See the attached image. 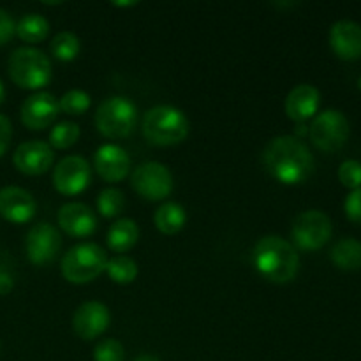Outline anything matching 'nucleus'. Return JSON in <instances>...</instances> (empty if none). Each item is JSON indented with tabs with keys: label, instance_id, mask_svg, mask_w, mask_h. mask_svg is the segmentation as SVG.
<instances>
[{
	"label": "nucleus",
	"instance_id": "b1692460",
	"mask_svg": "<svg viewBox=\"0 0 361 361\" xmlns=\"http://www.w3.org/2000/svg\"><path fill=\"white\" fill-rule=\"evenodd\" d=\"M106 271L115 284L126 286L137 277V263L126 254H116L108 259Z\"/></svg>",
	"mask_w": 361,
	"mask_h": 361
},
{
	"label": "nucleus",
	"instance_id": "9d476101",
	"mask_svg": "<svg viewBox=\"0 0 361 361\" xmlns=\"http://www.w3.org/2000/svg\"><path fill=\"white\" fill-rule=\"evenodd\" d=\"M60 249H62V235L55 226L48 222H39L27 233L25 250L32 264H37V267L49 264L59 256Z\"/></svg>",
	"mask_w": 361,
	"mask_h": 361
},
{
	"label": "nucleus",
	"instance_id": "f704fd0d",
	"mask_svg": "<svg viewBox=\"0 0 361 361\" xmlns=\"http://www.w3.org/2000/svg\"><path fill=\"white\" fill-rule=\"evenodd\" d=\"M134 361H161L157 358V356H152V355H141V356H137L136 360Z\"/></svg>",
	"mask_w": 361,
	"mask_h": 361
},
{
	"label": "nucleus",
	"instance_id": "f257e3e1",
	"mask_svg": "<svg viewBox=\"0 0 361 361\" xmlns=\"http://www.w3.org/2000/svg\"><path fill=\"white\" fill-rule=\"evenodd\" d=\"M263 164L277 182L300 185L314 173V157L296 136H277L264 147Z\"/></svg>",
	"mask_w": 361,
	"mask_h": 361
},
{
	"label": "nucleus",
	"instance_id": "f03ea898",
	"mask_svg": "<svg viewBox=\"0 0 361 361\" xmlns=\"http://www.w3.org/2000/svg\"><path fill=\"white\" fill-rule=\"evenodd\" d=\"M254 268L261 277L274 284H288L300 270V256L293 243L281 236H263L254 245Z\"/></svg>",
	"mask_w": 361,
	"mask_h": 361
},
{
	"label": "nucleus",
	"instance_id": "a878e982",
	"mask_svg": "<svg viewBox=\"0 0 361 361\" xmlns=\"http://www.w3.org/2000/svg\"><path fill=\"white\" fill-rule=\"evenodd\" d=\"M80 136L81 129L78 123L60 122L56 126H53L51 133H49V147L56 148V150H67V148L76 145Z\"/></svg>",
	"mask_w": 361,
	"mask_h": 361
},
{
	"label": "nucleus",
	"instance_id": "39448f33",
	"mask_svg": "<svg viewBox=\"0 0 361 361\" xmlns=\"http://www.w3.org/2000/svg\"><path fill=\"white\" fill-rule=\"evenodd\" d=\"M108 254L101 245L92 242L78 243L67 250L60 263L62 277L71 284H87L106 271Z\"/></svg>",
	"mask_w": 361,
	"mask_h": 361
},
{
	"label": "nucleus",
	"instance_id": "0eeeda50",
	"mask_svg": "<svg viewBox=\"0 0 361 361\" xmlns=\"http://www.w3.org/2000/svg\"><path fill=\"white\" fill-rule=\"evenodd\" d=\"M349 134H351L349 120L338 109H326L319 113L309 127L310 141L314 147L323 152L341 150L349 140Z\"/></svg>",
	"mask_w": 361,
	"mask_h": 361
},
{
	"label": "nucleus",
	"instance_id": "5701e85b",
	"mask_svg": "<svg viewBox=\"0 0 361 361\" xmlns=\"http://www.w3.org/2000/svg\"><path fill=\"white\" fill-rule=\"evenodd\" d=\"M16 34L21 41L28 42V44H35L48 37L49 34V23L44 16L35 13H28L20 18L16 23Z\"/></svg>",
	"mask_w": 361,
	"mask_h": 361
},
{
	"label": "nucleus",
	"instance_id": "2f4dec72",
	"mask_svg": "<svg viewBox=\"0 0 361 361\" xmlns=\"http://www.w3.org/2000/svg\"><path fill=\"white\" fill-rule=\"evenodd\" d=\"M16 34V23L7 11L0 9V46L7 44Z\"/></svg>",
	"mask_w": 361,
	"mask_h": 361
},
{
	"label": "nucleus",
	"instance_id": "bb28decb",
	"mask_svg": "<svg viewBox=\"0 0 361 361\" xmlns=\"http://www.w3.org/2000/svg\"><path fill=\"white\" fill-rule=\"evenodd\" d=\"M126 208V196L122 190L115 189V187H108L102 190L97 197V212L104 219H115Z\"/></svg>",
	"mask_w": 361,
	"mask_h": 361
},
{
	"label": "nucleus",
	"instance_id": "6e6552de",
	"mask_svg": "<svg viewBox=\"0 0 361 361\" xmlns=\"http://www.w3.org/2000/svg\"><path fill=\"white\" fill-rule=\"evenodd\" d=\"M134 192L148 201H162L173 192V175L161 162H143L130 175Z\"/></svg>",
	"mask_w": 361,
	"mask_h": 361
},
{
	"label": "nucleus",
	"instance_id": "4be33fe9",
	"mask_svg": "<svg viewBox=\"0 0 361 361\" xmlns=\"http://www.w3.org/2000/svg\"><path fill=\"white\" fill-rule=\"evenodd\" d=\"M331 261L344 271H356L361 268V242L355 238H344L331 249Z\"/></svg>",
	"mask_w": 361,
	"mask_h": 361
},
{
	"label": "nucleus",
	"instance_id": "dca6fc26",
	"mask_svg": "<svg viewBox=\"0 0 361 361\" xmlns=\"http://www.w3.org/2000/svg\"><path fill=\"white\" fill-rule=\"evenodd\" d=\"M95 173L109 183L122 182L130 169V157L118 145H102L94 155Z\"/></svg>",
	"mask_w": 361,
	"mask_h": 361
},
{
	"label": "nucleus",
	"instance_id": "4468645a",
	"mask_svg": "<svg viewBox=\"0 0 361 361\" xmlns=\"http://www.w3.org/2000/svg\"><path fill=\"white\" fill-rule=\"evenodd\" d=\"M59 101L48 92H37L21 104V122L30 130H42L51 126L59 116Z\"/></svg>",
	"mask_w": 361,
	"mask_h": 361
},
{
	"label": "nucleus",
	"instance_id": "aec40b11",
	"mask_svg": "<svg viewBox=\"0 0 361 361\" xmlns=\"http://www.w3.org/2000/svg\"><path fill=\"white\" fill-rule=\"evenodd\" d=\"M140 240V228L133 219H118L108 229V247L116 254H126Z\"/></svg>",
	"mask_w": 361,
	"mask_h": 361
},
{
	"label": "nucleus",
	"instance_id": "f3484780",
	"mask_svg": "<svg viewBox=\"0 0 361 361\" xmlns=\"http://www.w3.org/2000/svg\"><path fill=\"white\" fill-rule=\"evenodd\" d=\"M59 226L74 238H87L97 229V217L85 203H67L59 210Z\"/></svg>",
	"mask_w": 361,
	"mask_h": 361
},
{
	"label": "nucleus",
	"instance_id": "2eb2a0df",
	"mask_svg": "<svg viewBox=\"0 0 361 361\" xmlns=\"http://www.w3.org/2000/svg\"><path fill=\"white\" fill-rule=\"evenodd\" d=\"M37 212L35 197L21 187H4L0 190V215L13 224L32 221Z\"/></svg>",
	"mask_w": 361,
	"mask_h": 361
},
{
	"label": "nucleus",
	"instance_id": "ddd939ff",
	"mask_svg": "<svg viewBox=\"0 0 361 361\" xmlns=\"http://www.w3.org/2000/svg\"><path fill=\"white\" fill-rule=\"evenodd\" d=\"M111 323L109 309L101 302H85L74 312L73 328L74 334L83 341H94L108 330Z\"/></svg>",
	"mask_w": 361,
	"mask_h": 361
},
{
	"label": "nucleus",
	"instance_id": "412c9836",
	"mask_svg": "<svg viewBox=\"0 0 361 361\" xmlns=\"http://www.w3.org/2000/svg\"><path fill=\"white\" fill-rule=\"evenodd\" d=\"M155 228L162 233V235L173 236L176 233H180L183 229L187 222V214L185 208L178 203H173V201H168V203L161 204L157 208L154 215Z\"/></svg>",
	"mask_w": 361,
	"mask_h": 361
},
{
	"label": "nucleus",
	"instance_id": "cd10ccee",
	"mask_svg": "<svg viewBox=\"0 0 361 361\" xmlns=\"http://www.w3.org/2000/svg\"><path fill=\"white\" fill-rule=\"evenodd\" d=\"M92 99L90 95L85 90H78V88H73V90L66 92L62 95V99L59 101L60 111L67 113L71 116H80L83 113H87L90 109Z\"/></svg>",
	"mask_w": 361,
	"mask_h": 361
},
{
	"label": "nucleus",
	"instance_id": "a211bd4d",
	"mask_svg": "<svg viewBox=\"0 0 361 361\" xmlns=\"http://www.w3.org/2000/svg\"><path fill=\"white\" fill-rule=\"evenodd\" d=\"M330 46L342 60H358L361 56V27L356 21L341 20L331 25Z\"/></svg>",
	"mask_w": 361,
	"mask_h": 361
},
{
	"label": "nucleus",
	"instance_id": "9b49d317",
	"mask_svg": "<svg viewBox=\"0 0 361 361\" xmlns=\"http://www.w3.org/2000/svg\"><path fill=\"white\" fill-rule=\"evenodd\" d=\"M92 180V169L87 159L81 155H67L53 171V185L63 196H78L83 192Z\"/></svg>",
	"mask_w": 361,
	"mask_h": 361
},
{
	"label": "nucleus",
	"instance_id": "7c9ffc66",
	"mask_svg": "<svg viewBox=\"0 0 361 361\" xmlns=\"http://www.w3.org/2000/svg\"><path fill=\"white\" fill-rule=\"evenodd\" d=\"M344 210L349 221L361 224V189L353 190V192L345 197Z\"/></svg>",
	"mask_w": 361,
	"mask_h": 361
},
{
	"label": "nucleus",
	"instance_id": "c9c22d12",
	"mask_svg": "<svg viewBox=\"0 0 361 361\" xmlns=\"http://www.w3.org/2000/svg\"><path fill=\"white\" fill-rule=\"evenodd\" d=\"M4 97H6V88H4L2 80H0V104L4 102Z\"/></svg>",
	"mask_w": 361,
	"mask_h": 361
},
{
	"label": "nucleus",
	"instance_id": "20e7f679",
	"mask_svg": "<svg viewBox=\"0 0 361 361\" xmlns=\"http://www.w3.org/2000/svg\"><path fill=\"white\" fill-rule=\"evenodd\" d=\"M11 80L25 90H39L51 81V62L44 51L37 48H18L11 53L9 63Z\"/></svg>",
	"mask_w": 361,
	"mask_h": 361
},
{
	"label": "nucleus",
	"instance_id": "393cba45",
	"mask_svg": "<svg viewBox=\"0 0 361 361\" xmlns=\"http://www.w3.org/2000/svg\"><path fill=\"white\" fill-rule=\"evenodd\" d=\"M49 51L60 62H73L81 51V41L73 32H59L49 42Z\"/></svg>",
	"mask_w": 361,
	"mask_h": 361
},
{
	"label": "nucleus",
	"instance_id": "473e14b6",
	"mask_svg": "<svg viewBox=\"0 0 361 361\" xmlns=\"http://www.w3.org/2000/svg\"><path fill=\"white\" fill-rule=\"evenodd\" d=\"M11 140H13V126H11V120L7 116L0 115V157L7 152Z\"/></svg>",
	"mask_w": 361,
	"mask_h": 361
},
{
	"label": "nucleus",
	"instance_id": "423d86ee",
	"mask_svg": "<svg viewBox=\"0 0 361 361\" xmlns=\"http://www.w3.org/2000/svg\"><path fill=\"white\" fill-rule=\"evenodd\" d=\"M137 123V109L130 99L115 95L99 104L95 111L97 130L108 140H123L134 133Z\"/></svg>",
	"mask_w": 361,
	"mask_h": 361
},
{
	"label": "nucleus",
	"instance_id": "7ed1b4c3",
	"mask_svg": "<svg viewBox=\"0 0 361 361\" xmlns=\"http://www.w3.org/2000/svg\"><path fill=\"white\" fill-rule=\"evenodd\" d=\"M189 118L175 106H154L141 122V130L148 143L155 147H175L189 136Z\"/></svg>",
	"mask_w": 361,
	"mask_h": 361
},
{
	"label": "nucleus",
	"instance_id": "72a5a7b5",
	"mask_svg": "<svg viewBox=\"0 0 361 361\" xmlns=\"http://www.w3.org/2000/svg\"><path fill=\"white\" fill-rule=\"evenodd\" d=\"M13 279L6 271H0V295H7V293L13 291Z\"/></svg>",
	"mask_w": 361,
	"mask_h": 361
},
{
	"label": "nucleus",
	"instance_id": "e433bc0d",
	"mask_svg": "<svg viewBox=\"0 0 361 361\" xmlns=\"http://www.w3.org/2000/svg\"><path fill=\"white\" fill-rule=\"evenodd\" d=\"M358 88L361 90V76H360V80H358Z\"/></svg>",
	"mask_w": 361,
	"mask_h": 361
},
{
	"label": "nucleus",
	"instance_id": "c85d7f7f",
	"mask_svg": "<svg viewBox=\"0 0 361 361\" xmlns=\"http://www.w3.org/2000/svg\"><path fill=\"white\" fill-rule=\"evenodd\" d=\"M126 349L116 338H104L94 349V361H123Z\"/></svg>",
	"mask_w": 361,
	"mask_h": 361
},
{
	"label": "nucleus",
	"instance_id": "1a4fd4ad",
	"mask_svg": "<svg viewBox=\"0 0 361 361\" xmlns=\"http://www.w3.org/2000/svg\"><path fill=\"white\" fill-rule=\"evenodd\" d=\"M293 242L302 250H317L331 238V221L324 212H302L293 222Z\"/></svg>",
	"mask_w": 361,
	"mask_h": 361
},
{
	"label": "nucleus",
	"instance_id": "f8f14e48",
	"mask_svg": "<svg viewBox=\"0 0 361 361\" xmlns=\"http://www.w3.org/2000/svg\"><path fill=\"white\" fill-rule=\"evenodd\" d=\"M53 161H55V152L49 143L37 140L21 143L13 154V162L18 171L28 176L44 175L53 166Z\"/></svg>",
	"mask_w": 361,
	"mask_h": 361
},
{
	"label": "nucleus",
	"instance_id": "c756f323",
	"mask_svg": "<svg viewBox=\"0 0 361 361\" xmlns=\"http://www.w3.org/2000/svg\"><path fill=\"white\" fill-rule=\"evenodd\" d=\"M338 180L348 189H361V162L355 161V159L342 162L341 168H338Z\"/></svg>",
	"mask_w": 361,
	"mask_h": 361
},
{
	"label": "nucleus",
	"instance_id": "6ab92c4d",
	"mask_svg": "<svg viewBox=\"0 0 361 361\" xmlns=\"http://www.w3.org/2000/svg\"><path fill=\"white\" fill-rule=\"evenodd\" d=\"M321 94L312 85H298L286 97V115L293 122L303 123L312 118L319 109Z\"/></svg>",
	"mask_w": 361,
	"mask_h": 361
}]
</instances>
